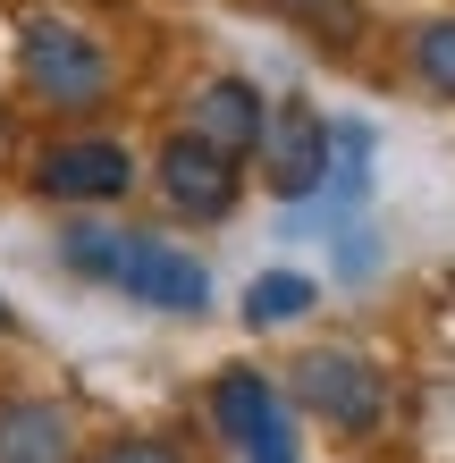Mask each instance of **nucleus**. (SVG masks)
<instances>
[{
	"label": "nucleus",
	"mask_w": 455,
	"mask_h": 463,
	"mask_svg": "<svg viewBox=\"0 0 455 463\" xmlns=\"http://www.w3.org/2000/svg\"><path fill=\"white\" fill-rule=\"evenodd\" d=\"M60 261L76 269V279H101V287L152 304V312H203V304H211V269H203L194 253H177V244H160V236L68 228V236H60Z\"/></svg>",
	"instance_id": "obj_1"
},
{
	"label": "nucleus",
	"mask_w": 455,
	"mask_h": 463,
	"mask_svg": "<svg viewBox=\"0 0 455 463\" xmlns=\"http://www.w3.org/2000/svg\"><path fill=\"white\" fill-rule=\"evenodd\" d=\"M17 68H25V85H34L51 110H93V101H110V60H101V43L85 25H68V17H25Z\"/></svg>",
	"instance_id": "obj_2"
},
{
	"label": "nucleus",
	"mask_w": 455,
	"mask_h": 463,
	"mask_svg": "<svg viewBox=\"0 0 455 463\" xmlns=\"http://www.w3.org/2000/svg\"><path fill=\"white\" fill-rule=\"evenodd\" d=\"M296 396L312 404L329 430H380V371L363 363V354H346V345H320V354H296Z\"/></svg>",
	"instance_id": "obj_3"
},
{
	"label": "nucleus",
	"mask_w": 455,
	"mask_h": 463,
	"mask_svg": "<svg viewBox=\"0 0 455 463\" xmlns=\"http://www.w3.org/2000/svg\"><path fill=\"white\" fill-rule=\"evenodd\" d=\"M337 160V127L312 110V101H279L270 110V135H261V177H270V194L304 203L320 177H329Z\"/></svg>",
	"instance_id": "obj_4"
},
{
	"label": "nucleus",
	"mask_w": 455,
	"mask_h": 463,
	"mask_svg": "<svg viewBox=\"0 0 455 463\" xmlns=\"http://www.w3.org/2000/svg\"><path fill=\"white\" fill-rule=\"evenodd\" d=\"M211 421L228 430V447L245 463H304L296 430H287V413H279V396H270L261 371H228L220 388H211Z\"/></svg>",
	"instance_id": "obj_5"
},
{
	"label": "nucleus",
	"mask_w": 455,
	"mask_h": 463,
	"mask_svg": "<svg viewBox=\"0 0 455 463\" xmlns=\"http://www.w3.org/2000/svg\"><path fill=\"white\" fill-rule=\"evenodd\" d=\"M34 185L51 203H110L136 185V160H127V144H101V135H85V144H51Z\"/></svg>",
	"instance_id": "obj_6"
},
{
	"label": "nucleus",
	"mask_w": 455,
	"mask_h": 463,
	"mask_svg": "<svg viewBox=\"0 0 455 463\" xmlns=\"http://www.w3.org/2000/svg\"><path fill=\"white\" fill-rule=\"evenodd\" d=\"M160 185H169L177 211H194V220H220V211L236 203V160L211 152L203 135H177L169 152H160Z\"/></svg>",
	"instance_id": "obj_7"
},
{
	"label": "nucleus",
	"mask_w": 455,
	"mask_h": 463,
	"mask_svg": "<svg viewBox=\"0 0 455 463\" xmlns=\"http://www.w3.org/2000/svg\"><path fill=\"white\" fill-rule=\"evenodd\" d=\"M194 135L211 152L245 160V152H261V135H270V110H261V93L245 85V76H220V85L194 93Z\"/></svg>",
	"instance_id": "obj_8"
},
{
	"label": "nucleus",
	"mask_w": 455,
	"mask_h": 463,
	"mask_svg": "<svg viewBox=\"0 0 455 463\" xmlns=\"http://www.w3.org/2000/svg\"><path fill=\"white\" fill-rule=\"evenodd\" d=\"M0 463H68V413L51 396L0 404Z\"/></svg>",
	"instance_id": "obj_9"
},
{
	"label": "nucleus",
	"mask_w": 455,
	"mask_h": 463,
	"mask_svg": "<svg viewBox=\"0 0 455 463\" xmlns=\"http://www.w3.org/2000/svg\"><path fill=\"white\" fill-rule=\"evenodd\" d=\"M261 9H279L296 34L329 43V51H355L363 43V9H355V0H261Z\"/></svg>",
	"instance_id": "obj_10"
},
{
	"label": "nucleus",
	"mask_w": 455,
	"mask_h": 463,
	"mask_svg": "<svg viewBox=\"0 0 455 463\" xmlns=\"http://www.w3.org/2000/svg\"><path fill=\"white\" fill-rule=\"evenodd\" d=\"M312 279H304V269H261V279H253V295H245V320H253V329H279V320H296V312H312Z\"/></svg>",
	"instance_id": "obj_11"
},
{
	"label": "nucleus",
	"mask_w": 455,
	"mask_h": 463,
	"mask_svg": "<svg viewBox=\"0 0 455 463\" xmlns=\"http://www.w3.org/2000/svg\"><path fill=\"white\" fill-rule=\"evenodd\" d=\"M413 68H422V85H431V93L455 101V17H439V25H422V34H413Z\"/></svg>",
	"instance_id": "obj_12"
},
{
	"label": "nucleus",
	"mask_w": 455,
	"mask_h": 463,
	"mask_svg": "<svg viewBox=\"0 0 455 463\" xmlns=\"http://www.w3.org/2000/svg\"><path fill=\"white\" fill-rule=\"evenodd\" d=\"M101 463H177L169 447H160V439H127V447H110V455H101Z\"/></svg>",
	"instance_id": "obj_13"
},
{
	"label": "nucleus",
	"mask_w": 455,
	"mask_h": 463,
	"mask_svg": "<svg viewBox=\"0 0 455 463\" xmlns=\"http://www.w3.org/2000/svg\"><path fill=\"white\" fill-rule=\"evenodd\" d=\"M9 144H17V127H9V110H0V152H9Z\"/></svg>",
	"instance_id": "obj_14"
},
{
	"label": "nucleus",
	"mask_w": 455,
	"mask_h": 463,
	"mask_svg": "<svg viewBox=\"0 0 455 463\" xmlns=\"http://www.w3.org/2000/svg\"><path fill=\"white\" fill-rule=\"evenodd\" d=\"M0 329H17V312H9V304H0Z\"/></svg>",
	"instance_id": "obj_15"
}]
</instances>
